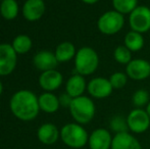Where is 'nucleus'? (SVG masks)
<instances>
[{
  "instance_id": "obj_1",
  "label": "nucleus",
  "mask_w": 150,
  "mask_h": 149,
  "mask_svg": "<svg viewBox=\"0 0 150 149\" xmlns=\"http://www.w3.org/2000/svg\"><path fill=\"white\" fill-rule=\"evenodd\" d=\"M9 108L14 117L24 121L36 119L40 110L38 97L35 93L26 89L20 90L11 96Z\"/></svg>"
},
{
  "instance_id": "obj_2",
  "label": "nucleus",
  "mask_w": 150,
  "mask_h": 149,
  "mask_svg": "<svg viewBox=\"0 0 150 149\" xmlns=\"http://www.w3.org/2000/svg\"><path fill=\"white\" fill-rule=\"evenodd\" d=\"M74 59H75V68L77 74L84 77L94 74L100 62L97 51L89 46H84L77 50Z\"/></svg>"
},
{
  "instance_id": "obj_3",
  "label": "nucleus",
  "mask_w": 150,
  "mask_h": 149,
  "mask_svg": "<svg viewBox=\"0 0 150 149\" xmlns=\"http://www.w3.org/2000/svg\"><path fill=\"white\" fill-rule=\"evenodd\" d=\"M69 109L74 121L80 125L89 124L96 113V106L93 99L85 95L74 98Z\"/></svg>"
},
{
  "instance_id": "obj_4",
  "label": "nucleus",
  "mask_w": 150,
  "mask_h": 149,
  "mask_svg": "<svg viewBox=\"0 0 150 149\" xmlns=\"http://www.w3.org/2000/svg\"><path fill=\"white\" fill-rule=\"evenodd\" d=\"M60 139L67 146L74 149L84 148L88 144L89 134L78 123H69L64 125L60 130Z\"/></svg>"
},
{
  "instance_id": "obj_5",
  "label": "nucleus",
  "mask_w": 150,
  "mask_h": 149,
  "mask_svg": "<svg viewBox=\"0 0 150 149\" xmlns=\"http://www.w3.org/2000/svg\"><path fill=\"white\" fill-rule=\"evenodd\" d=\"M125 26V16L115 9L103 12L97 20V29L105 36H113L122 30Z\"/></svg>"
},
{
  "instance_id": "obj_6",
  "label": "nucleus",
  "mask_w": 150,
  "mask_h": 149,
  "mask_svg": "<svg viewBox=\"0 0 150 149\" xmlns=\"http://www.w3.org/2000/svg\"><path fill=\"white\" fill-rule=\"evenodd\" d=\"M131 30L140 34L150 31V8L146 5H138L130 14L128 18Z\"/></svg>"
},
{
  "instance_id": "obj_7",
  "label": "nucleus",
  "mask_w": 150,
  "mask_h": 149,
  "mask_svg": "<svg viewBox=\"0 0 150 149\" xmlns=\"http://www.w3.org/2000/svg\"><path fill=\"white\" fill-rule=\"evenodd\" d=\"M129 132L132 134H143L150 127V117L143 108H134L127 115Z\"/></svg>"
},
{
  "instance_id": "obj_8",
  "label": "nucleus",
  "mask_w": 150,
  "mask_h": 149,
  "mask_svg": "<svg viewBox=\"0 0 150 149\" xmlns=\"http://www.w3.org/2000/svg\"><path fill=\"white\" fill-rule=\"evenodd\" d=\"M87 91L94 99H105L112 94L113 88L109 79L104 77H96L88 82Z\"/></svg>"
},
{
  "instance_id": "obj_9",
  "label": "nucleus",
  "mask_w": 150,
  "mask_h": 149,
  "mask_svg": "<svg viewBox=\"0 0 150 149\" xmlns=\"http://www.w3.org/2000/svg\"><path fill=\"white\" fill-rule=\"evenodd\" d=\"M18 61V53L11 44H0V76L10 75L14 71Z\"/></svg>"
},
{
  "instance_id": "obj_10",
  "label": "nucleus",
  "mask_w": 150,
  "mask_h": 149,
  "mask_svg": "<svg viewBox=\"0 0 150 149\" xmlns=\"http://www.w3.org/2000/svg\"><path fill=\"white\" fill-rule=\"evenodd\" d=\"M125 73L133 81H144L150 77V62L143 58H133L126 66Z\"/></svg>"
},
{
  "instance_id": "obj_11",
  "label": "nucleus",
  "mask_w": 150,
  "mask_h": 149,
  "mask_svg": "<svg viewBox=\"0 0 150 149\" xmlns=\"http://www.w3.org/2000/svg\"><path fill=\"white\" fill-rule=\"evenodd\" d=\"M113 136L105 128H97L89 135L88 145L90 149H111Z\"/></svg>"
},
{
  "instance_id": "obj_12",
  "label": "nucleus",
  "mask_w": 150,
  "mask_h": 149,
  "mask_svg": "<svg viewBox=\"0 0 150 149\" xmlns=\"http://www.w3.org/2000/svg\"><path fill=\"white\" fill-rule=\"evenodd\" d=\"M63 77L56 70L42 72L39 77V85L45 92H53L62 85Z\"/></svg>"
},
{
  "instance_id": "obj_13",
  "label": "nucleus",
  "mask_w": 150,
  "mask_h": 149,
  "mask_svg": "<svg viewBox=\"0 0 150 149\" xmlns=\"http://www.w3.org/2000/svg\"><path fill=\"white\" fill-rule=\"evenodd\" d=\"M45 10L44 0H27L23 6V16L29 22H36L43 16Z\"/></svg>"
},
{
  "instance_id": "obj_14",
  "label": "nucleus",
  "mask_w": 150,
  "mask_h": 149,
  "mask_svg": "<svg viewBox=\"0 0 150 149\" xmlns=\"http://www.w3.org/2000/svg\"><path fill=\"white\" fill-rule=\"evenodd\" d=\"M33 64L35 68L39 71L46 72V71L55 70L59 62L53 52L43 50V51H39L35 54L33 58Z\"/></svg>"
},
{
  "instance_id": "obj_15",
  "label": "nucleus",
  "mask_w": 150,
  "mask_h": 149,
  "mask_svg": "<svg viewBox=\"0 0 150 149\" xmlns=\"http://www.w3.org/2000/svg\"><path fill=\"white\" fill-rule=\"evenodd\" d=\"M111 149H142V145L131 132H124L115 134Z\"/></svg>"
},
{
  "instance_id": "obj_16",
  "label": "nucleus",
  "mask_w": 150,
  "mask_h": 149,
  "mask_svg": "<svg viewBox=\"0 0 150 149\" xmlns=\"http://www.w3.org/2000/svg\"><path fill=\"white\" fill-rule=\"evenodd\" d=\"M87 82L85 77L80 74H74L69 78L65 84V92L73 98L83 96L87 90Z\"/></svg>"
},
{
  "instance_id": "obj_17",
  "label": "nucleus",
  "mask_w": 150,
  "mask_h": 149,
  "mask_svg": "<svg viewBox=\"0 0 150 149\" xmlns=\"http://www.w3.org/2000/svg\"><path fill=\"white\" fill-rule=\"evenodd\" d=\"M38 139L45 145H52L60 137V132L58 131L57 127L53 124H43L38 129L37 132Z\"/></svg>"
},
{
  "instance_id": "obj_18",
  "label": "nucleus",
  "mask_w": 150,
  "mask_h": 149,
  "mask_svg": "<svg viewBox=\"0 0 150 149\" xmlns=\"http://www.w3.org/2000/svg\"><path fill=\"white\" fill-rule=\"evenodd\" d=\"M40 109L46 113H54L60 106L59 99L52 92H45L38 97Z\"/></svg>"
},
{
  "instance_id": "obj_19",
  "label": "nucleus",
  "mask_w": 150,
  "mask_h": 149,
  "mask_svg": "<svg viewBox=\"0 0 150 149\" xmlns=\"http://www.w3.org/2000/svg\"><path fill=\"white\" fill-rule=\"evenodd\" d=\"M76 53H77V50H76L75 45L69 41L61 42L60 44H58L57 47L55 48V52H54L58 62L69 61L73 58H75Z\"/></svg>"
},
{
  "instance_id": "obj_20",
  "label": "nucleus",
  "mask_w": 150,
  "mask_h": 149,
  "mask_svg": "<svg viewBox=\"0 0 150 149\" xmlns=\"http://www.w3.org/2000/svg\"><path fill=\"white\" fill-rule=\"evenodd\" d=\"M145 44V40L143 37V34H140L135 31H129L124 38V45L131 51L138 52L143 49Z\"/></svg>"
},
{
  "instance_id": "obj_21",
  "label": "nucleus",
  "mask_w": 150,
  "mask_h": 149,
  "mask_svg": "<svg viewBox=\"0 0 150 149\" xmlns=\"http://www.w3.org/2000/svg\"><path fill=\"white\" fill-rule=\"evenodd\" d=\"M18 3L16 0H2L0 4V13L2 18L7 20H11L18 14Z\"/></svg>"
},
{
  "instance_id": "obj_22",
  "label": "nucleus",
  "mask_w": 150,
  "mask_h": 149,
  "mask_svg": "<svg viewBox=\"0 0 150 149\" xmlns=\"http://www.w3.org/2000/svg\"><path fill=\"white\" fill-rule=\"evenodd\" d=\"M138 2V0H111V5L115 11L122 16H129L139 5Z\"/></svg>"
},
{
  "instance_id": "obj_23",
  "label": "nucleus",
  "mask_w": 150,
  "mask_h": 149,
  "mask_svg": "<svg viewBox=\"0 0 150 149\" xmlns=\"http://www.w3.org/2000/svg\"><path fill=\"white\" fill-rule=\"evenodd\" d=\"M12 48L18 54H25L32 48V39L28 35H18L12 40Z\"/></svg>"
},
{
  "instance_id": "obj_24",
  "label": "nucleus",
  "mask_w": 150,
  "mask_h": 149,
  "mask_svg": "<svg viewBox=\"0 0 150 149\" xmlns=\"http://www.w3.org/2000/svg\"><path fill=\"white\" fill-rule=\"evenodd\" d=\"M132 54L133 52L122 44V45H119L115 48L112 55H113V59L117 64H122V66H127L133 59Z\"/></svg>"
},
{
  "instance_id": "obj_25",
  "label": "nucleus",
  "mask_w": 150,
  "mask_h": 149,
  "mask_svg": "<svg viewBox=\"0 0 150 149\" xmlns=\"http://www.w3.org/2000/svg\"><path fill=\"white\" fill-rule=\"evenodd\" d=\"M150 101V94L145 89H138L132 95V103L135 108H143Z\"/></svg>"
},
{
  "instance_id": "obj_26",
  "label": "nucleus",
  "mask_w": 150,
  "mask_h": 149,
  "mask_svg": "<svg viewBox=\"0 0 150 149\" xmlns=\"http://www.w3.org/2000/svg\"><path fill=\"white\" fill-rule=\"evenodd\" d=\"M109 129L115 134L129 132L127 117H124L122 115H115L109 121Z\"/></svg>"
},
{
  "instance_id": "obj_27",
  "label": "nucleus",
  "mask_w": 150,
  "mask_h": 149,
  "mask_svg": "<svg viewBox=\"0 0 150 149\" xmlns=\"http://www.w3.org/2000/svg\"><path fill=\"white\" fill-rule=\"evenodd\" d=\"M113 90H120L128 84V76L124 72H115L108 78Z\"/></svg>"
},
{
  "instance_id": "obj_28",
  "label": "nucleus",
  "mask_w": 150,
  "mask_h": 149,
  "mask_svg": "<svg viewBox=\"0 0 150 149\" xmlns=\"http://www.w3.org/2000/svg\"><path fill=\"white\" fill-rule=\"evenodd\" d=\"M58 99H59L60 106H63V107H69L74 98L71 97V96H69V94L65 92V93L61 94L59 97H58Z\"/></svg>"
},
{
  "instance_id": "obj_29",
  "label": "nucleus",
  "mask_w": 150,
  "mask_h": 149,
  "mask_svg": "<svg viewBox=\"0 0 150 149\" xmlns=\"http://www.w3.org/2000/svg\"><path fill=\"white\" fill-rule=\"evenodd\" d=\"M81 1L85 4H88V5H94V4L98 3L100 0H81Z\"/></svg>"
},
{
  "instance_id": "obj_30",
  "label": "nucleus",
  "mask_w": 150,
  "mask_h": 149,
  "mask_svg": "<svg viewBox=\"0 0 150 149\" xmlns=\"http://www.w3.org/2000/svg\"><path fill=\"white\" fill-rule=\"evenodd\" d=\"M145 110H146V112L148 113V115L150 117V101H149V103L146 105V107H145Z\"/></svg>"
},
{
  "instance_id": "obj_31",
  "label": "nucleus",
  "mask_w": 150,
  "mask_h": 149,
  "mask_svg": "<svg viewBox=\"0 0 150 149\" xmlns=\"http://www.w3.org/2000/svg\"><path fill=\"white\" fill-rule=\"evenodd\" d=\"M2 92H3V85H2L1 81H0V96H1Z\"/></svg>"
},
{
  "instance_id": "obj_32",
  "label": "nucleus",
  "mask_w": 150,
  "mask_h": 149,
  "mask_svg": "<svg viewBox=\"0 0 150 149\" xmlns=\"http://www.w3.org/2000/svg\"><path fill=\"white\" fill-rule=\"evenodd\" d=\"M81 149H85V148H81Z\"/></svg>"
},
{
  "instance_id": "obj_33",
  "label": "nucleus",
  "mask_w": 150,
  "mask_h": 149,
  "mask_svg": "<svg viewBox=\"0 0 150 149\" xmlns=\"http://www.w3.org/2000/svg\"><path fill=\"white\" fill-rule=\"evenodd\" d=\"M1 1H2V0H1Z\"/></svg>"
}]
</instances>
